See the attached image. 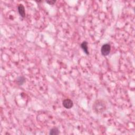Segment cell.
Instances as JSON below:
<instances>
[{"mask_svg":"<svg viewBox=\"0 0 135 135\" xmlns=\"http://www.w3.org/2000/svg\"><path fill=\"white\" fill-rule=\"evenodd\" d=\"M46 2L49 4V5H53L54 4V3L56 2V1H46Z\"/></svg>","mask_w":135,"mask_h":135,"instance_id":"obj_8","label":"cell"},{"mask_svg":"<svg viewBox=\"0 0 135 135\" xmlns=\"http://www.w3.org/2000/svg\"><path fill=\"white\" fill-rule=\"evenodd\" d=\"M111 51V46L108 43H106L103 45L101 48V53L103 56L108 55Z\"/></svg>","mask_w":135,"mask_h":135,"instance_id":"obj_2","label":"cell"},{"mask_svg":"<svg viewBox=\"0 0 135 135\" xmlns=\"http://www.w3.org/2000/svg\"><path fill=\"white\" fill-rule=\"evenodd\" d=\"M59 133H60V132H59V130L58 128L54 127L50 130L49 134L50 135H58L59 134Z\"/></svg>","mask_w":135,"mask_h":135,"instance_id":"obj_7","label":"cell"},{"mask_svg":"<svg viewBox=\"0 0 135 135\" xmlns=\"http://www.w3.org/2000/svg\"><path fill=\"white\" fill-rule=\"evenodd\" d=\"M18 12H19V13L21 17L23 18H25V7H24V6H23V5L21 4H20L18 6Z\"/></svg>","mask_w":135,"mask_h":135,"instance_id":"obj_4","label":"cell"},{"mask_svg":"<svg viewBox=\"0 0 135 135\" xmlns=\"http://www.w3.org/2000/svg\"><path fill=\"white\" fill-rule=\"evenodd\" d=\"M81 47L86 54L88 55L89 54V51H88V42H87V41H85L81 43Z\"/></svg>","mask_w":135,"mask_h":135,"instance_id":"obj_5","label":"cell"},{"mask_svg":"<svg viewBox=\"0 0 135 135\" xmlns=\"http://www.w3.org/2000/svg\"><path fill=\"white\" fill-rule=\"evenodd\" d=\"M25 82V78L23 76L19 77L16 79V82H17V84H18V85H20V86L22 85Z\"/></svg>","mask_w":135,"mask_h":135,"instance_id":"obj_6","label":"cell"},{"mask_svg":"<svg viewBox=\"0 0 135 135\" xmlns=\"http://www.w3.org/2000/svg\"><path fill=\"white\" fill-rule=\"evenodd\" d=\"M106 109L105 103L102 100H98L94 103L93 109L94 112L97 113H101L105 112Z\"/></svg>","mask_w":135,"mask_h":135,"instance_id":"obj_1","label":"cell"},{"mask_svg":"<svg viewBox=\"0 0 135 135\" xmlns=\"http://www.w3.org/2000/svg\"><path fill=\"white\" fill-rule=\"evenodd\" d=\"M62 105L66 109H71L73 106V102L70 99H66L63 101Z\"/></svg>","mask_w":135,"mask_h":135,"instance_id":"obj_3","label":"cell"}]
</instances>
